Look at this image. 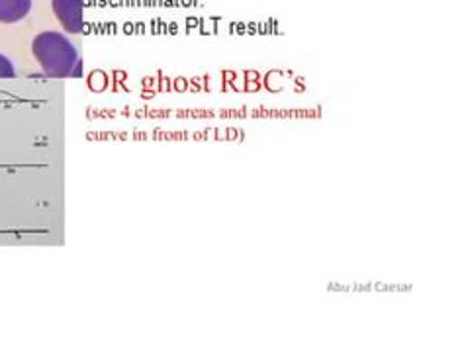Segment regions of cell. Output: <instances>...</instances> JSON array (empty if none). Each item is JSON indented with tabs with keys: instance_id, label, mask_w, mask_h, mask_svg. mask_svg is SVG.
Segmentation results:
<instances>
[{
	"instance_id": "1",
	"label": "cell",
	"mask_w": 464,
	"mask_h": 358,
	"mask_svg": "<svg viewBox=\"0 0 464 358\" xmlns=\"http://www.w3.org/2000/svg\"><path fill=\"white\" fill-rule=\"evenodd\" d=\"M32 55L42 71L52 79L81 75V57L77 47L61 32H42L32 42Z\"/></svg>"
},
{
	"instance_id": "2",
	"label": "cell",
	"mask_w": 464,
	"mask_h": 358,
	"mask_svg": "<svg viewBox=\"0 0 464 358\" xmlns=\"http://www.w3.org/2000/svg\"><path fill=\"white\" fill-rule=\"evenodd\" d=\"M52 8L61 28L69 34H79L84 26L82 0H52Z\"/></svg>"
},
{
	"instance_id": "3",
	"label": "cell",
	"mask_w": 464,
	"mask_h": 358,
	"mask_svg": "<svg viewBox=\"0 0 464 358\" xmlns=\"http://www.w3.org/2000/svg\"><path fill=\"white\" fill-rule=\"evenodd\" d=\"M32 12V0H0V24L22 22Z\"/></svg>"
},
{
	"instance_id": "4",
	"label": "cell",
	"mask_w": 464,
	"mask_h": 358,
	"mask_svg": "<svg viewBox=\"0 0 464 358\" xmlns=\"http://www.w3.org/2000/svg\"><path fill=\"white\" fill-rule=\"evenodd\" d=\"M16 77V67L12 61L0 53V79H14Z\"/></svg>"
}]
</instances>
